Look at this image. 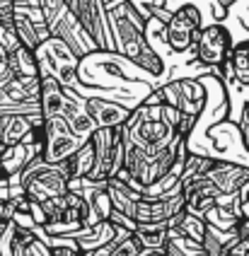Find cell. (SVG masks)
I'll return each instance as SVG.
<instances>
[{
  "mask_svg": "<svg viewBox=\"0 0 249 256\" xmlns=\"http://www.w3.org/2000/svg\"><path fill=\"white\" fill-rule=\"evenodd\" d=\"M247 256H249V252H247Z\"/></svg>",
  "mask_w": 249,
  "mask_h": 256,
  "instance_id": "29",
  "label": "cell"
},
{
  "mask_svg": "<svg viewBox=\"0 0 249 256\" xmlns=\"http://www.w3.org/2000/svg\"><path fill=\"white\" fill-rule=\"evenodd\" d=\"M82 142L85 140L75 136L63 116H54L44 121V162L48 164L68 162L82 148Z\"/></svg>",
  "mask_w": 249,
  "mask_h": 256,
  "instance_id": "8",
  "label": "cell"
},
{
  "mask_svg": "<svg viewBox=\"0 0 249 256\" xmlns=\"http://www.w3.org/2000/svg\"><path fill=\"white\" fill-rule=\"evenodd\" d=\"M63 102H66V87L60 85L58 80H54V78H42V97H39V104H42L44 121L46 118H54V116H60Z\"/></svg>",
  "mask_w": 249,
  "mask_h": 256,
  "instance_id": "16",
  "label": "cell"
},
{
  "mask_svg": "<svg viewBox=\"0 0 249 256\" xmlns=\"http://www.w3.org/2000/svg\"><path fill=\"white\" fill-rule=\"evenodd\" d=\"M234 234L244 242V240H249V220L247 218H240L237 220V225H234Z\"/></svg>",
  "mask_w": 249,
  "mask_h": 256,
  "instance_id": "26",
  "label": "cell"
},
{
  "mask_svg": "<svg viewBox=\"0 0 249 256\" xmlns=\"http://www.w3.org/2000/svg\"><path fill=\"white\" fill-rule=\"evenodd\" d=\"M68 167H70V176L73 179H78V182L88 179L92 170H94V145H92V140L82 142V148L68 160Z\"/></svg>",
  "mask_w": 249,
  "mask_h": 256,
  "instance_id": "18",
  "label": "cell"
},
{
  "mask_svg": "<svg viewBox=\"0 0 249 256\" xmlns=\"http://www.w3.org/2000/svg\"><path fill=\"white\" fill-rule=\"evenodd\" d=\"M220 191L213 186V182L208 176H201L196 182H191L189 186H184V198H186V213L206 218L208 210L216 208Z\"/></svg>",
  "mask_w": 249,
  "mask_h": 256,
  "instance_id": "13",
  "label": "cell"
},
{
  "mask_svg": "<svg viewBox=\"0 0 249 256\" xmlns=\"http://www.w3.org/2000/svg\"><path fill=\"white\" fill-rule=\"evenodd\" d=\"M36 157H44V142H20L12 148H5V152L0 157V170L8 179H15Z\"/></svg>",
  "mask_w": 249,
  "mask_h": 256,
  "instance_id": "12",
  "label": "cell"
},
{
  "mask_svg": "<svg viewBox=\"0 0 249 256\" xmlns=\"http://www.w3.org/2000/svg\"><path fill=\"white\" fill-rule=\"evenodd\" d=\"M167 230H170L167 225H138L136 237L140 240L146 252L164 249V244H167Z\"/></svg>",
  "mask_w": 249,
  "mask_h": 256,
  "instance_id": "21",
  "label": "cell"
},
{
  "mask_svg": "<svg viewBox=\"0 0 249 256\" xmlns=\"http://www.w3.org/2000/svg\"><path fill=\"white\" fill-rule=\"evenodd\" d=\"M85 109H88L90 118L97 124V128H118L128 121L133 109L118 104L112 100H102V97H88L85 100Z\"/></svg>",
  "mask_w": 249,
  "mask_h": 256,
  "instance_id": "11",
  "label": "cell"
},
{
  "mask_svg": "<svg viewBox=\"0 0 249 256\" xmlns=\"http://www.w3.org/2000/svg\"><path fill=\"white\" fill-rule=\"evenodd\" d=\"M164 97V104L174 106L179 114L201 116L208 102V87L198 78H179L170 80L162 87H158Z\"/></svg>",
  "mask_w": 249,
  "mask_h": 256,
  "instance_id": "6",
  "label": "cell"
},
{
  "mask_svg": "<svg viewBox=\"0 0 249 256\" xmlns=\"http://www.w3.org/2000/svg\"><path fill=\"white\" fill-rule=\"evenodd\" d=\"M36 63L42 78H54L63 87L80 90L78 87V72H80V58L73 54V48L66 42H60L56 36H51L44 42L36 51Z\"/></svg>",
  "mask_w": 249,
  "mask_h": 256,
  "instance_id": "3",
  "label": "cell"
},
{
  "mask_svg": "<svg viewBox=\"0 0 249 256\" xmlns=\"http://www.w3.org/2000/svg\"><path fill=\"white\" fill-rule=\"evenodd\" d=\"M8 63L15 72V78H42L39 72V63H36V54L27 48V46H17L15 51L8 54Z\"/></svg>",
  "mask_w": 249,
  "mask_h": 256,
  "instance_id": "17",
  "label": "cell"
},
{
  "mask_svg": "<svg viewBox=\"0 0 249 256\" xmlns=\"http://www.w3.org/2000/svg\"><path fill=\"white\" fill-rule=\"evenodd\" d=\"M68 237H73L75 244H78V249H80L82 254H92V252L106 246V244L116 237V228H114L109 220H102V222H97V225H92V228H82L80 232L68 234Z\"/></svg>",
  "mask_w": 249,
  "mask_h": 256,
  "instance_id": "14",
  "label": "cell"
},
{
  "mask_svg": "<svg viewBox=\"0 0 249 256\" xmlns=\"http://www.w3.org/2000/svg\"><path fill=\"white\" fill-rule=\"evenodd\" d=\"M124 140L136 145L146 155H158L176 142V128H172L162 118V104L150 106V104H138L131 112L128 121L121 126Z\"/></svg>",
  "mask_w": 249,
  "mask_h": 256,
  "instance_id": "2",
  "label": "cell"
},
{
  "mask_svg": "<svg viewBox=\"0 0 249 256\" xmlns=\"http://www.w3.org/2000/svg\"><path fill=\"white\" fill-rule=\"evenodd\" d=\"M2 152H5V148H2V142H0V157H2Z\"/></svg>",
  "mask_w": 249,
  "mask_h": 256,
  "instance_id": "28",
  "label": "cell"
},
{
  "mask_svg": "<svg viewBox=\"0 0 249 256\" xmlns=\"http://www.w3.org/2000/svg\"><path fill=\"white\" fill-rule=\"evenodd\" d=\"M216 162H218V160H213V157H208V155H196V152H189L186 162H184L182 179H179L182 188H184V186H189L191 182H196V179L206 176L208 172L213 170V164H216Z\"/></svg>",
  "mask_w": 249,
  "mask_h": 256,
  "instance_id": "19",
  "label": "cell"
},
{
  "mask_svg": "<svg viewBox=\"0 0 249 256\" xmlns=\"http://www.w3.org/2000/svg\"><path fill=\"white\" fill-rule=\"evenodd\" d=\"M22 252H24V256H54V252H51V246L36 234V240H32L27 246H22Z\"/></svg>",
  "mask_w": 249,
  "mask_h": 256,
  "instance_id": "23",
  "label": "cell"
},
{
  "mask_svg": "<svg viewBox=\"0 0 249 256\" xmlns=\"http://www.w3.org/2000/svg\"><path fill=\"white\" fill-rule=\"evenodd\" d=\"M237 198H240V213H242V218H247L249 220V182L240 188Z\"/></svg>",
  "mask_w": 249,
  "mask_h": 256,
  "instance_id": "25",
  "label": "cell"
},
{
  "mask_svg": "<svg viewBox=\"0 0 249 256\" xmlns=\"http://www.w3.org/2000/svg\"><path fill=\"white\" fill-rule=\"evenodd\" d=\"M232 34L230 29L213 22L208 27L201 29V36H198V44H196V60L204 66V68H222L230 56H232Z\"/></svg>",
  "mask_w": 249,
  "mask_h": 256,
  "instance_id": "9",
  "label": "cell"
},
{
  "mask_svg": "<svg viewBox=\"0 0 249 256\" xmlns=\"http://www.w3.org/2000/svg\"><path fill=\"white\" fill-rule=\"evenodd\" d=\"M234 2H237V0H218V8H220V10H225V12H228V10L232 8Z\"/></svg>",
  "mask_w": 249,
  "mask_h": 256,
  "instance_id": "27",
  "label": "cell"
},
{
  "mask_svg": "<svg viewBox=\"0 0 249 256\" xmlns=\"http://www.w3.org/2000/svg\"><path fill=\"white\" fill-rule=\"evenodd\" d=\"M201 10L196 5H184L176 12H172V20L164 27V44L174 54L191 51L196 58V44L201 36Z\"/></svg>",
  "mask_w": 249,
  "mask_h": 256,
  "instance_id": "5",
  "label": "cell"
},
{
  "mask_svg": "<svg viewBox=\"0 0 249 256\" xmlns=\"http://www.w3.org/2000/svg\"><path fill=\"white\" fill-rule=\"evenodd\" d=\"M230 68H232L234 82L242 87H249V39L234 44L232 56H230Z\"/></svg>",
  "mask_w": 249,
  "mask_h": 256,
  "instance_id": "20",
  "label": "cell"
},
{
  "mask_svg": "<svg viewBox=\"0 0 249 256\" xmlns=\"http://www.w3.org/2000/svg\"><path fill=\"white\" fill-rule=\"evenodd\" d=\"M176 230L186 237V240H191V242L201 244L206 237V232H208V222H206L204 218H198V215H191V213H182V218H179V225H176Z\"/></svg>",
  "mask_w": 249,
  "mask_h": 256,
  "instance_id": "22",
  "label": "cell"
},
{
  "mask_svg": "<svg viewBox=\"0 0 249 256\" xmlns=\"http://www.w3.org/2000/svg\"><path fill=\"white\" fill-rule=\"evenodd\" d=\"M206 176L213 182V186L218 188L222 196H234V194H240V188L249 182V167L218 160V162L213 164V170L208 172Z\"/></svg>",
  "mask_w": 249,
  "mask_h": 256,
  "instance_id": "10",
  "label": "cell"
},
{
  "mask_svg": "<svg viewBox=\"0 0 249 256\" xmlns=\"http://www.w3.org/2000/svg\"><path fill=\"white\" fill-rule=\"evenodd\" d=\"M109 29L116 44V54L128 58L138 70H146L150 75H162L164 63L155 46L148 42L146 34V17L138 14L131 0H104Z\"/></svg>",
  "mask_w": 249,
  "mask_h": 256,
  "instance_id": "1",
  "label": "cell"
},
{
  "mask_svg": "<svg viewBox=\"0 0 249 256\" xmlns=\"http://www.w3.org/2000/svg\"><path fill=\"white\" fill-rule=\"evenodd\" d=\"M240 136H242V142L249 150V104L242 106V116H240Z\"/></svg>",
  "mask_w": 249,
  "mask_h": 256,
  "instance_id": "24",
  "label": "cell"
},
{
  "mask_svg": "<svg viewBox=\"0 0 249 256\" xmlns=\"http://www.w3.org/2000/svg\"><path fill=\"white\" fill-rule=\"evenodd\" d=\"M75 20L82 24V29L92 36V42L97 44V48L104 54H116V44L109 29V17L104 0H66Z\"/></svg>",
  "mask_w": 249,
  "mask_h": 256,
  "instance_id": "4",
  "label": "cell"
},
{
  "mask_svg": "<svg viewBox=\"0 0 249 256\" xmlns=\"http://www.w3.org/2000/svg\"><path fill=\"white\" fill-rule=\"evenodd\" d=\"M184 210H186V198H184V188L179 184L160 198H146L143 196L136 203L133 220H136V225H167L170 228V222Z\"/></svg>",
  "mask_w": 249,
  "mask_h": 256,
  "instance_id": "7",
  "label": "cell"
},
{
  "mask_svg": "<svg viewBox=\"0 0 249 256\" xmlns=\"http://www.w3.org/2000/svg\"><path fill=\"white\" fill-rule=\"evenodd\" d=\"M106 194H109V200H112V208L116 210V213L126 215V218H131L136 215V203L143 198V194L140 191H136L133 186H128L126 182H121L116 176H112L109 182H106ZM136 222V220H133Z\"/></svg>",
  "mask_w": 249,
  "mask_h": 256,
  "instance_id": "15",
  "label": "cell"
}]
</instances>
